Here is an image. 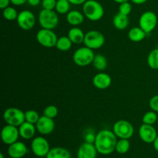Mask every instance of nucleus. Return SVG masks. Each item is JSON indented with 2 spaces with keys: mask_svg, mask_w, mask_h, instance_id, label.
Here are the masks:
<instances>
[{
  "mask_svg": "<svg viewBox=\"0 0 158 158\" xmlns=\"http://www.w3.org/2000/svg\"><path fill=\"white\" fill-rule=\"evenodd\" d=\"M117 140V137L114 131L105 129L97 133L94 143L99 154L108 155L116 151Z\"/></svg>",
  "mask_w": 158,
  "mask_h": 158,
  "instance_id": "f257e3e1",
  "label": "nucleus"
},
{
  "mask_svg": "<svg viewBox=\"0 0 158 158\" xmlns=\"http://www.w3.org/2000/svg\"><path fill=\"white\" fill-rule=\"evenodd\" d=\"M83 13L87 19L97 22L104 15V9L97 0H87L83 5Z\"/></svg>",
  "mask_w": 158,
  "mask_h": 158,
  "instance_id": "f03ea898",
  "label": "nucleus"
},
{
  "mask_svg": "<svg viewBox=\"0 0 158 158\" xmlns=\"http://www.w3.org/2000/svg\"><path fill=\"white\" fill-rule=\"evenodd\" d=\"M95 57L94 49L88 48L86 46H83L74 52L73 56V60L74 63L79 66H86L93 63Z\"/></svg>",
  "mask_w": 158,
  "mask_h": 158,
  "instance_id": "7ed1b4c3",
  "label": "nucleus"
},
{
  "mask_svg": "<svg viewBox=\"0 0 158 158\" xmlns=\"http://www.w3.org/2000/svg\"><path fill=\"white\" fill-rule=\"evenodd\" d=\"M38 21L43 29H53L58 26L59 17L54 10L43 9L39 14Z\"/></svg>",
  "mask_w": 158,
  "mask_h": 158,
  "instance_id": "20e7f679",
  "label": "nucleus"
},
{
  "mask_svg": "<svg viewBox=\"0 0 158 158\" xmlns=\"http://www.w3.org/2000/svg\"><path fill=\"white\" fill-rule=\"evenodd\" d=\"M3 119L6 124L12 125L17 127L26 121L25 112L16 107L7 108L3 113Z\"/></svg>",
  "mask_w": 158,
  "mask_h": 158,
  "instance_id": "39448f33",
  "label": "nucleus"
},
{
  "mask_svg": "<svg viewBox=\"0 0 158 158\" xmlns=\"http://www.w3.org/2000/svg\"><path fill=\"white\" fill-rule=\"evenodd\" d=\"M113 131L119 139H130L134 133V128L129 121L120 120L115 122L113 126Z\"/></svg>",
  "mask_w": 158,
  "mask_h": 158,
  "instance_id": "423d86ee",
  "label": "nucleus"
},
{
  "mask_svg": "<svg viewBox=\"0 0 158 158\" xmlns=\"http://www.w3.org/2000/svg\"><path fill=\"white\" fill-rule=\"evenodd\" d=\"M37 42L41 46L46 48H52L56 46L58 37L52 29H43L36 33Z\"/></svg>",
  "mask_w": 158,
  "mask_h": 158,
  "instance_id": "0eeeda50",
  "label": "nucleus"
},
{
  "mask_svg": "<svg viewBox=\"0 0 158 158\" xmlns=\"http://www.w3.org/2000/svg\"><path fill=\"white\" fill-rule=\"evenodd\" d=\"M157 16L152 11H146L139 19V26L146 32L150 34L155 29L157 25Z\"/></svg>",
  "mask_w": 158,
  "mask_h": 158,
  "instance_id": "6e6552de",
  "label": "nucleus"
},
{
  "mask_svg": "<svg viewBox=\"0 0 158 158\" xmlns=\"http://www.w3.org/2000/svg\"><path fill=\"white\" fill-rule=\"evenodd\" d=\"M85 46L92 49H97L101 48L105 43V37L100 32L97 30L88 31L85 33Z\"/></svg>",
  "mask_w": 158,
  "mask_h": 158,
  "instance_id": "1a4fd4ad",
  "label": "nucleus"
},
{
  "mask_svg": "<svg viewBox=\"0 0 158 158\" xmlns=\"http://www.w3.org/2000/svg\"><path fill=\"white\" fill-rule=\"evenodd\" d=\"M31 149L32 153L36 157H46L51 148L48 140L45 137L39 136L32 139L31 143Z\"/></svg>",
  "mask_w": 158,
  "mask_h": 158,
  "instance_id": "9d476101",
  "label": "nucleus"
},
{
  "mask_svg": "<svg viewBox=\"0 0 158 158\" xmlns=\"http://www.w3.org/2000/svg\"><path fill=\"white\" fill-rule=\"evenodd\" d=\"M17 24L25 31H29L34 27L36 22L35 15L29 10H23L19 12L17 17Z\"/></svg>",
  "mask_w": 158,
  "mask_h": 158,
  "instance_id": "9b49d317",
  "label": "nucleus"
},
{
  "mask_svg": "<svg viewBox=\"0 0 158 158\" xmlns=\"http://www.w3.org/2000/svg\"><path fill=\"white\" fill-rule=\"evenodd\" d=\"M19 137H20V135L19 127H17L6 124L2 129L1 138L5 144L10 145L18 141Z\"/></svg>",
  "mask_w": 158,
  "mask_h": 158,
  "instance_id": "f8f14e48",
  "label": "nucleus"
},
{
  "mask_svg": "<svg viewBox=\"0 0 158 158\" xmlns=\"http://www.w3.org/2000/svg\"><path fill=\"white\" fill-rule=\"evenodd\" d=\"M140 140L146 143H153L157 137V132L153 125L142 123L138 131Z\"/></svg>",
  "mask_w": 158,
  "mask_h": 158,
  "instance_id": "ddd939ff",
  "label": "nucleus"
},
{
  "mask_svg": "<svg viewBox=\"0 0 158 158\" xmlns=\"http://www.w3.org/2000/svg\"><path fill=\"white\" fill-rule=\"evenodd\" d=\"M36 130L42 135H49L55 129V122L53 119L43 115L35 124Z\"/></svg>",
  "mask_w": 158,
  "mask_h": 158,
  "instance_id": "4468645a",
  "label": "nucleus"
},
{
  "mask_svg": "<svg viewBox=\"0 0 158 158\" xmlns=\"http://www.w3.org/2000/svg\"><path fill=\"white\" fill-rule=\"evenodd\" d=\"M98 153L94 143L85 142L82 143L77 151V158H96Z\"/></svg>",
  "mask_w": 158,
  "mask_h": 158,
  "instance_id": "2eb2a0df",
  "label": "nucleus"
},
{
  "mask_svg": "<svg viewBox=\"0 0 158 158\" xmlns=\"http://www.w3.org/2000/svg\"><path fill=\"white\" fill-rule=\"evenodd\" d=\"M28 148L23 142L16 141L9 145L8 154L11 158H22L26 155Z\"/></svg>",
  "mask_w": 158,
  "mask_h": 158,
  "instance_id": "dca6fc26",
  "label": "nucleus"
},
{
  "mask_svg": "<svg viewBox=\"0 0 158 158\" xmlns=\"http://www.w3.org/2000/svg\"><path fill=\"white\" fill-rule=\"evenodd\" d=\"M112 83V79L106 73H99L93 78V84L99 89H105L110 87Z\"/></svg>",
  "mask_w": 158,
  "mask_h": 158,
  "instance_id": "f3484780",
  "label": "nucleus"
},
{
  "mask_svg": "<svg viewBox=\"0 0 158 158\" xmlns=\"http://www.w3.org/2000/svg\"><path fill=\"white\" fill-rule=\"evenodd\" d=\"M36 127L35 124L25 121L19 127V131L20 137L25 140H30L33 138L36 132Z\"/></svg>",
  "mask_w": 158,
  "mask_h": 158,
  "instance_id": "a211bd4d",
  "label": "nucleus"
},
{
  "mask_svg": "<svg viewBox=\"0 0 158 158\" xmlns=\"http://www.w3.org/2000/svg\"><path fill=\"white\" fill-rule=\"evenodd\" d=\"M84 14L78 10L69 11L66 14V21L73 26H78L81 25L84 21Z\"/></svg>",
  "mask_w": 158,
  "mask_h": 158,
  "instance_id": "6ab92c4d",
  "label": "nucleus"
},
{
  "mask_svg": "<svg viewBox=\"0 0 158 158\" xmlns=\"http://www.w3.org/2000/svg\"><path fill=\"white\" fill-rule=\"evenodd\" d=\"M67 36L70 39L73 43L79 45L83 43L84 42L85 33L80 28L77 27V26H73L69 30Z\"/></svg>",
  "mask_w": 158,
  "mask_h": 158,
  "instance_id": "aec40b11",
  "label": "nucleus"
},
{
  "mask_svg": "<svg viewBox=\"0 0 158 158\" xmlns=\"http://www.w3.org/2000/svg\"><path fill=\"white\" fill-rule=\"evenodd\" d=\"M130 23V19L128 15L118 12L116 14L113 19V24L116 29L119 30H123L128 27Z\"/></svg>",
  "mask_w": 158,
  "mask_h": 158,
  "instance_id": "412c9836",
  "label": "nucleus"
},
{
  "mask_svg": "<svg viewBox=\"0 0 158 158\" xmlns=\"http://www.w3.org/2000/svg\"><path fill=\"white\" fill-rule=\"evenodd\" d=\"M46 158H71V154L66 148L56 147L51 148Z\"/></svg>",
  "mask_w": 158,
  "mask_h": 158,
  "instance_id": "4be33fe9",
  "label": "nucleus"
},
{
  "mask_svg": "<svg viewBox=\"0 0 158 158\" xmlns=\"http://www.w3.org/2000/svg\"><path fill=\"white\" fill-rule=\"evenodd\" d=\"M148 34L140 27H133L128 32V38L132 42L139 43L143 40Z\"/></svg>",
  "mask_w": 158,
  "mask_h": 158,
  "instance_id": "5701e85b",
  "label": "nucleus"
},
{
  "mask_svg": "<svg viewBox=\"0 0 158 158\" xmlns=\"http://www.w3.org/2000/svg\"><path fill=\"white\" fill-rule=\"evenodd\" d=\"M73 43H72V41L70 40V39L68 36H62L58 38L57 40L56 45V47L57 49H59L60 51L62 52H66V51L69 50L72 47V45Z\"/></svg>",
  "mask_w": 158,
  "mask_h": 158,
  "instance_id": "b1692460",
  "label": "nucleus"
},
{
  "mask_svg": "<svg viewBox=\"0 0 158 158\" xmlns=\"http://www.w3.org/2000/svg\"><path fill=\"white\" fill-rule=\"evenodd\" d=\"M107 60L106 57L102 54H97L95 55L94 60L93 61V65L98 71H103L107 67Z\"/></svg>",
  "mask_w": 158,
  "mask_h": 158,
  "instance_id": "393cba45",
  "label": "nucleus"
},
{
  "mask_svg": "<svg viewBox=\"0 0 158 158\" xmlns=\"http://www.w3.org/2000/svg\"><path fill=\"white\" fill-rule=\"evenodd\" d=\"M131 148L129 139H119L116 145V151L120 154H124L129 151Z\"/></svg>",
  "mask_w": 158,
  "mask_h": 158,
  "instance_id": "a878e982",
  "label": "nucleus"
},
{
  "mask_svg": "<svg viewBox=\"0 0 158 158\" xmlns=\"http://www.w3.org/2000/svg\"><path fill=\"white\" fill-rule=\"evenodd\" d=\"M70 5L71 3L68 0H57L55 9L56 12L62 15L67 14L70 9Z\"/></svg>",
  "mask_w": 158,
  "mask_h": 158,
  "instance_id": "bb28decb",
  "label": "nucleus"
},
{
  "mask_svg": "<svg viewBox=\"0 0 158 158\" xmlns=\"http://www.w3.org/2000/svg\"><path fill=\"white\" fill-rule=\"evenodd\" d=\"M148 64L152 69H158V49L151 51L148 56Z\"/></svg>",
  "mask_w": 158,
  "mask_h": 158,
  "instance_id": "cd10ccee",
  "label": "nucleus"
},
{
  "mask_svg": "<svg viewBox=\"0 0 158 158\" xmlns=\"http://www.w3.org/2000/svg\"><path fill=\"white\" fill-rule=\"evenodd\" d=\"M2 15L5 19L8 20V21H14V20L17 19L19 13L15 8L9 6V7L3 9Z\"/></svg>",
  "mask_w": 158,
  "mask_h": 158,
  "instance_id": "c85d7f7f",
  "label": "nucleus"
},
{
  "mask_svg": "<svg viewBox=\"0 0 158 158\" xmlns=\"http://www.w3.org/2000/svg\"><path fill=\"white\" fill-rule=\"evenodd\" d=\"M156 113L157 112L154 110H151L145 113L144 115L143 116V118H142L143 123L154 125L156 122H157V114Z\"/></svg>",
  "mask_w": 158,
  "mask_h": 158,
  "instance_id": "c756f323",
  "label": "nucleus"
},
{
  "mask_svg": "<svg viewBox=\"0 0 158 158\" xmlns=\"http://www.w3.org/2000/svg\"><path fill=\"white\" fill-rule=\"evenodd\" d=\"M25 118H26V121L35 125L38 120H40V117L38 112L35 110H29L25 112Z\"/></svg>",
  "mask_w": 158,
  "mask_h": 158,
  "instance_id": "7c9ffc66",
  "label": "nucleus"
},
{
  "mask_svg": "<svg viewBox=\"0 0 158 158\" xmlns=\"http://www.w3.org/2000/svg\"><path fill=\"white\" fill-rule=\"evenodd\" d=\"M58 108L54 105H49L43 110V115L49 118L54 119L58 115Z\"/></svg>",
  "mask_w": 158,
  "mask_h": 158,
  "instance_id": "2f4dec72",
  "label": "nucleus"
},
{
  "mask_svg": "<svg viewBox=\"0 0 158 158\" xmlns=\"http://www.w3.org/2000/svg\"><path fill=\"white\" fill-rule=\"evenodd\" d=\"M132 11V6L129 2H125L120 4L119 6V12L123 14V15H129Z\"/></svg>",
  "mask_w": 158,
  "mask_h": 158,
  "instance_id": "473e14b6",
  "label": "nucleus"
},
{
  "mask_svg": "<svg viewBox=\"0 0 158 158\" xmlns=\"http://www.w3.org/2000/svg\"><path fill=\"white\" fill-rule=\"evenodd\" d=\"M57 0H42V6L44 9L54 10L56 9Z\"/></svg>",
  "mask_w": 158,
  "mask_h": 158,
  "instance_id": "72a5a7b5",
  "label": "nucleus"
},
{
  "mask_svg": "<svg viewBox=\"0 0 158 158\" xmlns=\"http://www.w3.org/2000/svg\"><path fill=\"white\" fill-rule=\"evenodd\" d=\"M149 106L151 110L158 113V94L151 97L149 102Z\"/></svg>",
  "mask_w": 158,
  "mask_h": 158,
  "instance_id": "f704fd0d",
  "label": "nucleus"
},
{
  "mask_svg": "<svg viewBox=\"0 0 158 158\" xmlns=\"http://www.w3.org/2000/svg\"><path fill=\"white\" fill-rule=\"evenodd\" d=\"M10 3L11 0H0V9H2L3 10L6 8L9 7Z\"/></svg>",
  "mask_w": 158,
  "mask_h": 158,
  "instance_id": "c9c22d12",
  "label": "nucleus"
},
{
  "mask_svg": "<svg viewBox=\"0 0 158 158\" xmlns=\"http://www.w3.org/2000/svg\"><path fill=\"white\" fill-rule=\"evenodd\" d=\"M28 2V0H11V3L14 6H22V5H24L25 3H26Z\"/></svg>",
  "mask_w": 158,
  "mask_h": 158,
  "instance_id": "e433bc0d",
  "label": "nucleus"
},
{
  "mask_svg": "<svg viewBox=\"0 0 158 158\" xmlns=\"http://www.w3.org/2000/svg\"><path fill=\"white\" fill-rule=\"evenodd\" d=\"M72 5L79 6V5H83L87 0H68Z\"/></svg>",
  "mask_w": 158,
  "mask_h": 158,
  "instance_id": "4c0bfd02",
  "label": "nucleus"
},
{
  "mask_svg": "<svg viewBox=\"0 0 158 158\" xmlns=\"http://www.w3.org/2000/svg\"><path fill=\"white\" fill-rule=\"evenodd\" d=\"M27 2L31 6H37L40 4V2H42V0H28Z\"/></svg>",
  "mask_w": 158,
  "mask_h": 158,
  "instance_id": "58836bf2",
  "label": "nucleus"
},
{
  "mask_svg": "<svg viewBox=\"0 0 158 158\" xmlns=\"http://www.w3.org/2000/svg\"><path fill=\"white\" fill-rule=\"evenodd\" d=\"M131 1L136 5H141L146 2L148 0H131Z\"/></svg>",
  "mask_w": 158,
  "mask_h": 158,
  "instance_id": "ea45409f",
  "label": "nucleus"
},
{
  "mask_svg": "<svg viewBox=\"0 0 158 158\" xmlns=\"http://www.w3.org/2000/svg\"><path fill=\"white\" fill-rule=\"evenodd\" d=\"M153 144H154V148L155 149V151L158 152V136L157 138H156V140H154V143H153Z\"/></svg>",
  "mask_w": 158,
  "mask_h": 158,
  "instance_id": "a19ab883",
  "label": "nucleus"
},
{
  "mask_svg": "<svg viewBox=\"0 0 158 158\" xmlns=\"http://www.w3.org/2000/svg\"><path fill=\"white\" fill-rule=\"evenodd\" d=\"M115 2L119 3V4H121V3L125 2H129V0H114Z\"/></svg>",
  "mask_w": 158,
  "mask_h": 158,
  "instance_id": "79ce46f5",
  "label": "nucleus"
},
{
  "mask_svg": "<svg viewBox=\"0 0 158 158\" xmlns=\"http://www.w3.org/2000/svg\"><path fill=\"white\" fill-rule=\"evenodd\" d=\"M0 158H5L4 157V154H3L2 153H1V154H0Z\"/></svg>",
  "mask_w": 158,
  "mask_h": 158,
  "instance_id": "37998d69",
  "label": "nucleus"
},
{
  "mask_svg": "<svg viewBox=\"0 0 158 158\" xmlns=\"http://www.w3.org/2000/svg\"><path fill=\"white\" fill-rule=\"evenodd\" d=\"M157 123H158V115H157Z\"/></svg>",
  "mask_w": 158,
  "mask_h": 158,
  "instance_id": "c03bdc74",
  "label": "nucleus"
},
{
  "mask_svg": "<svg viewBox=\"0 0 158 158\" xmlns=\"http://www.w3.org/2000/svg\"><path fill=\"white\" fill-rule=\"evenodd\" d=\"M157 48L158 49V44H157Z\"/></svg>",
  "mask_w": 158,
  "mask_h": 158,
  "instance_id": "a18cd8bd",
  "label": "nucleus"
}]
</instances>
